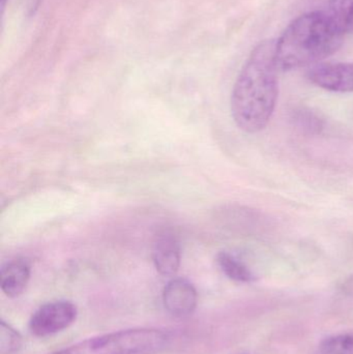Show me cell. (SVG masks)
I'll list each match as a JSON object with an SVG mask.
<instances>
[{
	"instance_id": "obj_12",
	"label": "cell",
	"mask_w": 353,
	"mask_h": 354,
	"mask_svg": "<svg viewBox=\"0 0 353 354\" xmlns=\"http://www.w3.org/2000/svg\"><path fill=\"white\" fill-rule=\"evenodd\" d=\"M20 333L4 320L0 322V354H16L22 348Z\"/></svg>"
},
{
	"instance_id": "obj_9",
	"label": "cell",
	"mask_w": 353,
	"mask_h": 354,
	"mask_svg": "<svg viewBox=\"0 0 353 354\" xmlns=\"http://www.w3.org/2000/svg\"><path fill=\"white\" fill-rule=\"evenodd\" d=\"M217 263L222 272L236 282L250 283L255 280L250 268L227 252H220L217 255Z\"/></svg>"
},
{
	"instance_id": "obj_16",
	"label": "cell",
	"mask_w": 353,
	"mask_h": 354,
	"mask_svg": "<svg viewBox=\"0 0 353 354\" xmlns=\"http://www.w3.org/2000/svg\"><path fill=\"white\" fill-rule=\"evenodd\" d=\"M33 1H35H35H39V0H33Z\"/></svg>"
},
{
	"instance_id": "obj_6",
	"label": "cell",
	"mask_w": 353,
	"mask_h": 354,
	"mask_svg": "<svg viewBox=\"0 0 353 354\" xmlns=\"http://www.w3.org/2000/svg\"><path fill=\"white\" fill-rule=\"evenodd\" d=\"M166 310L175 317H186L195 311L198 303V293L192 283L184 279H173L163 291Z\"/></svg>"
},
{
	"instance_id": "obj_7",
	"label": "cell",
	"mask_w": 353,
	"mask_h": 354,
	"mask_svg": "<svg viewBox=\"0 0 353 354\" xmlns=\"http://www.w3.org/2000/svg\"><path fill=\"white\" fill-rule=\"evenodd\" d=\"M153 264L162 276H173L180 266V245L175 235L168 231L155 236L153 245Z\"/></svg>"
},
{
	"instance_id": "obj_13",
	"label": "cell",
	"mask_w": 353,
	"mask_h": 354,
	"mask_svg": "<svg viewBox=\"0 0 353 354\" xmlns=\"http://www.w3.org/2000/svg\"><path fill=\"white\" fill-rule=\"evenodd\" d=\"M294 122L298 129L310 134H318L323 128V120L309 109L298 110L294 115Z\"/></svg>"
},
{
	"instance_id": "obj_14",
	"label": "cell",
	"mask_w": 353,
	"mask_h": 354,
	"mask_svg": "<svg viewBox=\"0 0 353 354\" xmlns=\"http://www.w3.org/2000/svg\"><path fill=\"white\" fill-rule=\"evenodd\" d=\"M342 288H343V291H345V292L353 295V274L350 278L346 279L345 282L342 285Z\"/></svg>"
},
{
	"instance_id": "obj_5",
	"label": "cell",
	"mask_w": 353,
	"mask_h": 354,
	"mask_svg": "<svg viewBox=\"0 0 353 354\" xmlns=\"http://www.w3.org/2000/svg\"><path fill=\"white\" fill-rule=\"evenodd\" d=\"M311 83L333 93H353V62L323 64L308 72Z\"/></svg>"
},
{
	"instance_id": "obj_10",
	"label": "cell",
	"mask_w": 353,
	"mask_h": 354,
	"mask_svg": "<svg viewBox=\"0 0 353 354\" xmlns=\"http://www.w3.org/2000/svg\"><path fill=\"white\" fill-rule=\"evenodd\" d=\"M325 12L344 35L353 33V0H330Z\"/></svg>"
},
{
	"instance_id": "obj_3",
	"label": "cell",
	"mask_w": 353,
	"mask_h": 354,
	"mask_svg": "<svg viewBox=\"0 0 353 354\" xmlns=\"http://www.w3.org/2000/svg\"><path fill=\"white\" fill-rule=\"evenodd\" d=\"M169 335L155 328H133L86 339L52 354H155L166 348Z\"/></svg>"
},
{
	"instance_id": "obj_2",
	"label": "cell",
	"mask_w": 353,
	"mask_h": 354,
	"mask_svg": "<svg viewBox=\"0 0 353 354\" xmlns=\"http://www.w3.org/2000/svg\"><path fill=\"white\" fill-rule=\"evenodd\" d=\"M344 37L325 10L302 15L276 41L278 68L290 71L317 64L337 52Z\"/></svg>"
},
{
	"instance_id": "obj_4",
	"label": "cell",
	"mask_w": 353,
	"mask_h": 354,
	"mask_svg": "<svg viewBox=\"0 0 353 354\" xmlns=\"http://www.w3.org/2000/svg\"><path fill=\"white\" fill-rule=\"evenodd\" d=\"M78 311L74 304L66 301H52L41 306L33 313L29 330L37 337L57 334L72 326Z\"/></svg>"
},
{
	"instance_id": "obj_1",
	"label": "cell",
	"mask_w": 353,
	"mask_h": 354,
	"mask_svg": "<svg viewBox=\"0 0 353 354\" xmlns=\"http://www.w3.org/2000/svg\"><path fill=\"white\" fill-rule=\"evenodd\" d=\"M276 41L259 44L240 70L230 100V110L238 129L255 134L267 128L279 95Z\"/></svg>"
},
{
	"instance_id": "obj_8",
	"label": "cell",
	"mask_w": 353,
	"mask_h": 354,
	"mask_svg": "<svg viewBox=\"0 0 353 354\" xmlns=\"http://www.w3.org/2000/svg\"><path fill=\"white\" fill-rule=\"evenodd\" d=\"M30 279V266L26 260L15 259L0 270V286L6 297H18L26 289Z\"/></svg>"
},
{
	"instance_id": "obj_11",
	"label": "cell",
	"mask_w": 353,
	"mask_h": 354,
	"mask_svg": "<svg viewBox=\"0 0 353 354\" xmlns=\"http://www.w3.org/2000/svg\"><path fill=\"white\" fill-rule=\"evenodd\" d=\"M319 354H353V336L350 334L327 337L318 346Z\"/></svg>"
},
{
	"instance_id": "obj_15",
	"label": "cell",
	"mask_w": 353,
	"mask_h": 354,
	"mask_svg": "<svg viewBox=\"0 0 353 354\" xmlns=\"http://www.w3.org/2000/svg\"><path fill=\"white\" fill-rule=\"evenodd\" d=\"M6 1H8V0H1V12H2V14H3L4 8H6Z\"/></svg>"
}]
</instances>
